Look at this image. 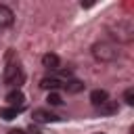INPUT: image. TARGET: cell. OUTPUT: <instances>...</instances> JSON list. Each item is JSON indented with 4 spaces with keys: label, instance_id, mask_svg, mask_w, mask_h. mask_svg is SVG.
Instances as JSON below:
<instances>
[{
    "label": "cell",
    "instance_id": "cell-1",
    "mask_svg": "<svg viewBox=\"0 0 134 134\" xmlns=\"http://www.w3.org/2000/svg\"><path fill=\"white\" fill-rule=\"evenodd\" d=\"M109 38L119 44H130L134 40V25L128 19H121L113 25H109Z\"/></svg>",
    "mask_w": 134,
    "mask_h": 134
},
{
    "label": "cell",
    "instance_id": "cell-2",
    "mask_svg": "<svg viewBox=\"0 0 134 134\" xmlns=\"http://www.w3.org/2000/svg\"><path fill=\"white\" fill-rule=\"evenodd\" d=\"M90 52H92L94 61H98V63H113V61L119 57L117 46H115L113 42H107V40H103V42H94L92 48H90Z\"/></svg>",
    "mask_w": 134,
    "mask_h": 134
},
{
    "label": "cell",
    "instance_id": "cell-3",
    "mask_svg": "<svg viewBox=\"0 0 134 134\" xmlns=\"http://www.w3.org/2000/svg\"><path fill=\"white\" fill-rule=\"evenodd\" d=\"M23 82H25V73H23L21 65L19 63H8L6 69H4V84L10 86L13 90H19L23 86Z\"/></svg>",
    "mask_w": 134,
    "mask_h": 134
},
{
    "label": "cell",
    "instance_id": "cell-4",
    "mask_svg": "<svg viewBox=\"0 0 134 134\" xmlns=\"http://www.w3.org/2000/svg\"><path fill=\"white\" fill-rule=\"evenodd\" d=\"M61 117L54 115L52 111H46V109H36L34 111V121L36 124H52V121H59Z\"/></svg>",
    "mask_w": 134,
    "mask_h": 134
},
{
    "label": "cell",
    "instance_id": "cell-5",
    "mask_svg": "<svg viewBox=\"0 0 134 134\" xmlns=\"http://www.w3.org/2000/svg\"><path fill=\"white\" fill-rule=\"evenodd\" d=\"M15 23V13L10 6L6 4H0V29H6Z\"/></svg>",
    "mask_w": 134,
    "mask_h": 134
},
{
    "label": "cell",
    "instance_id": "cell-6",
    "mask_svg": "<svg viewBox=\"0 0 134 134\" xmlns=\"http://www.w3.org/2000/svg\"><path fill=\"white\" fill-rule=\"evenodd\" d=\"M42 67H46L48 71H59V67H61V59H59V54H54V52H46V54H42Z\"/></svg>",
    "mask_w": 134,
    "mask_h": 134
},
{
    "label": "cell",
    "instance_id": "cell-7",
    "mask_svg": "<svg viewBox=\"0 0 134 134\" xmlns=\"http://www.w3.org/2000/svg\"><path fill=\"white\" fill-rule=\"evenodd\" d=\"M6 103H8L13 109H23V105H25V94H23L21 90H10V92L6 94Z\"/></svg>",
    "mask_w": 134,
    "mask_h": 134
},
{
    "label": "cell",
    "instance_id": "cell-8",
    "mask_svg": "<svg viewBox=\"0 0 134 134\" xmlns=\"http://www.w3.org/2000/svg\"><path fill=\"white\" fill-rule=\"evenodd\" d=\"M40 86H42L44 90L57 92V88H61V86H63V82H61L59 77H54V75H48V77H42V80H40Z\"/></svg>",
    "mask_w": 134,
    "mask_h": 134
},
{
    "label": "cell",
    "instance_id": "cell-9",
    "mask_svg": "<svg viewBox=\"0 0 134 134\" xmlns=\"http://www.w3.org/2000/svg\"><path fill=\"white\" fill-rule=\"evenodd\" d=\"M84 86H86L84 82H80V80H73V77H71V80L63 82V86H61V88H63V90H67L69 94H77V92H82V90H84Z\"/></svg>",
    "mask_w": 134,
    "mask_h": 134
},
{
    "label": "cell",
    "instance_id": "cell-10",
    "mask_svg": "<svg viewBox=\"0 0 134 134\" xmlns=\"http://www.w3.org/2000/svg\"><path fill=\"white\" fill-rule=\"evenodd\" d=\"M107 100H109V92H107V90H100V88H98V90H92V92H90V103H92L94 107H100V105L107 103Z\"/></svg>",
    "mask_w": 134,
    "mask_h": 134
},
{
    "label": "cell",
    "instance_id": "cell-11",
    "mask_svg": "<svg viewBox=\"0 0 134 134\" xmlns=\"http://www.w3.org/2000/svg\"><path fill=\"white\" fill-rule=\"evenodd\" d=\"M96 111L100 113V115H115L117 111H119V105H117V100H107V103H103L100 107H96Z\"/></svg>",
    "mask_w": 134,
    "mask_h": 134
},
{
    "label": "cell",
    "instance_id": "cell-12",
    "mask_svg": "<svg viewBox=\"0 0 134 134\" xmlns=\"http://www.w3.org/2000/svg\"><path fill=\"white\" fill-rule=\"evenodd\" d=\"M21 113V109H13V107H0V117L2 119H15Z\"/></svg>",
    "mask_w": 134,
    "mask_h": 134
},
{
    "label": "cell",
    "instance_id": "cell-13",
    "mask_svg": "<svg viewBox=\"0 0 134 134\" xmlns=\"http://www.w3.org/2000/svg\"><path fill=\"white\" fill-rule=\"evenodd\" d=\"M48 105H52V107H61L63 105V98H61V94L59 92H48Z\"/></svg>",
    "mask_w": 134,
    "mask_h": 134
},
{
    "label": "cell",
    "instance_id": "cell-14",
    "mask_svg": "<svg viewBox=\"0 0 134 134\" xmlns=\"http://www.w3.org/2000/svg\"><path fill=\"white\" fill-rule=\"evenodd\" d=\"M124 103L126 105H134V88H126L124 90Z\"/></svg>",
    "mask_w": 134,
    "mask_h": 134
},
{
    "label": "cell",
    "instance_id": "cell-15",
    "mask_svg": "<svg viewBox=\"0 0 134 134\" xmlns=\"http://www.w3.org/2000/svg\"><path fill=\"white\" fill-rule=\"evenodd\" d=\"M98 134H100V132H98Z\"/></svg>",
    "mask_w": 134,
    "mask_h": 134
}]
</instances>
